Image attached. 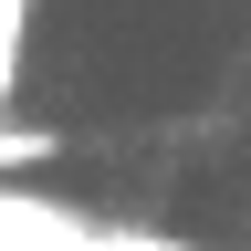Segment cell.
<instances>
[{
    "label": "cell",
    "instance_id": "2",
    "mask_svg": "<svg viewBox=\"0 0 251 251\" xmlns=\"http://www.w3.org/2000/svg\"><path fill=\"white\" fill-rule=\"evenodd\" d=\"M21 42H31V0H0V115H11V84H21Z\"/></svg>",
    "mask_w": 251,
    "mask_h": 251
},
{
    "label": "cell",
    "instance_id": "1",
    "mask_svg": "<svg viewBox=\"0 0 251 251\" xmlns=\"http://www.w3.org/2000/svg\"><path fill=\"white\" fill-rule=\"evenodd\" d=\"M94 220L52 209V199H21V188H0V251H84Z\"/></svg>",
    "mask_w": 251,
    "mask_h": 251
}]
</instances>
